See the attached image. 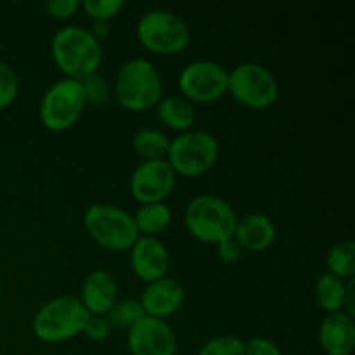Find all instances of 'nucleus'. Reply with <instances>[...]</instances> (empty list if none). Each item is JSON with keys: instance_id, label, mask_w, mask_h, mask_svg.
<instances>
[{"instance_id": "3", "label": "nucleus", "mask_w": 355, "mask_h": 355, "mask_svg": "<svg viewBox=\"0 0 355 355\" xmlns=\"http://www.w3.org/2000/svg\"><path fill=\"white\" fill-rule=\"evenodd\" d=\"M114 97L123 110L144 113L155 110L163 97L162 75L151 61L130 59L118 71L114 80Z\"/></svg>"}, {"instance_id": "18", "label": "nucleus", "mask_w": 355, "mask_h": 355, "mask_svg": "<svg viewBox=\"0 0 355 355\" xmlns=\"http://www.w3.org/2000/svg\"><path fill=\"white\" fill-rule=\"evenodd\" d=\"M155 111L159 123L165 125L170 130L179 132V134L193 130L194 123H196L194 104H191L189 101L180 96L162 97V101L156 104Z\"/></svg>"}, {"instance_id": "8", "label": "nucleus", "mask_w": 355, "mask_h": 355, "mask_svg": "<svg viewBox=\"0 0 355 355\" xmlns=\"http://www.w3.org/2000/svg\"><path fill=\"white\" fill-rule=\"evenodd\" d=\"M218 159V142L210 132L187 130L170 141L166 163L175 175L196 179L210 172Z\"/></svg>"}, {"instance_id": "2", "label": "nucleus", "mask_w": 355, "mask_h": 355, "mask_svg": "<svg viewBox=\"0 0 355 355\" xmlns=\"http://www.w3.org/2000/svg\"><path fill=\"white\" fill-rule=\"evenodd\" d=\"M184 224L196 241L217 246L234 236L238 215L224 198L217 194H200L187 203Z\"/></svg>"}, {"instance_id": "9", "label": "nucleus", "mask_w": 355, "mask_h": 355, "mask_svg": "<svg viewBox=\"0 0 355 355\" xmlns=\"http://www.w3.org/2000/svg\"><path fill=\"white\" fill-rule=\"evenodd\" d=\"M227 94L248 110L262 111L279 97V82L259 62H241L229 71Z\"/></svg>"}, {"instance_id": "7", "label": "nucleus", "mask_w": 355, "mask_h": 355, "mask_svg": "<svg viewBox=\"0 0 355 355\" xmlns=\"http://www.w3.org/2000/svg\"><path fill=\"white\" fill-rule=\"evenodd\" d=\"M87 104L83 83L80 80L61 78L42 96L38 118L49 132H64L78 123Z\"/></svg>"}, {"instance_id": "27", "label": "nucleus", "mask_w": 355, "mask_h": 355, "mask_svg": "<svg viewBox=\"0 0 355 355\" xmlns=\"http://www.w3.org/2000/svg\"><path fill=\"white\" fill-rule=\"evenodd\" d=\"M82 9V2L78 0H54V2L45 3V10L51 17L58 21H66L75 16Z\"/></svg>"}, {"instance_id": "16", "label": "nucleus", "mask_w": 355, "mask_h": 355, "mask_svg": "<svg viewBox=\"0 0 355 355\" xmlns=\"http://www.w3.org/2000/svg\"><path fill=\"white\" fill-rule=\"evenodd\" d=\"M319 343L326 355H350L355 347L354 315L345 311L326 314L319 326Z\"/></svg>"}, {"instance_id": "28", "label": "nucleus", "mask_w": 355, "mask_h": 355, "mask_svg": "<svg viewBox=\"0 0 355 355\" xmlns=\"http://www.w3.org/2000/svg\"><path fill=\"white\" fill-rule=\"evenodd\" d=\"M83 89L87 94V103L89 104H103L107 99V82H104V78H101L99 75H92L89 78L82 80Z\"/></svg>"}, {"instance_id": "26", "label": "nucleus", "mask_w": 355, "mask_h": 355, "mask_svg": "<svg viewBox=\"0 0 355 355\" xmlns=\"http://www.w3.org/2000/svg\"><path fill=\"white\" fill-rule=\"evenodd\" d=\"M19 94V78L7 62L0 61V110L9 107Z\"/></svg>"}, {"instance_id": "19", "label": "nucleus", "mask_w": 355, "mask_h": 355, "mask_svg": "<svg viewBox=\"0 0 355 355\" xmlns=\"http://www.w3.org/2000/svg\"><path fill=\"white\" fill-rule=\"evenodd\" d=\"M354 286V279L343 281L340 277L324 272L318 277L314 284V297L319 307L326 314L345 311L347 293Z\"/></svg>"}, {"instance_id": "20", "label": "nucleus", "mask_w": 355, "mask_h": 355, "mask_svg": "<svg viewBox=\"0 0 355 355\" xmlns=\"http://www.w3.org/2000/svg\"><path fill=\"white\" fill-rule=\"evenodd\" d=\"M132 217L139 236H149V238H156L172 224V210L166 203L141 205Z\"/></svg>"}, {"instance_id": "6", "label": "nucleus", "mask_w": 355, "mask_h": 355, "mask_svg": "<svg viewBox=\"0 0 355 355\" xmlns=\"http://www.w3.org/2000/svg\"><path fill=\"white\" fill-rule=\"evenodd\" d=\"M135 35L142 47L158 55H175L191 44V28L172 10L151 9L141 16Z\"/></svg>"}, {"instance_id": "11", "label": "nucleus", "mask_w": 355, "mask_h": 355, "mask_svg": "<svg viewBox=\"0 0 355 355\" xmlns=\"http://www.w3.org/2000/svg\"><path fill=\"white\" fill-rule=\"evenodd\" d=\"M177 175L166 159H151L139 163L130 175L128 189L139 205L165 203L175 189Z\"/></svg>"}, {"instance_id": "10", "label": "nucleus", "mask_w": 355, "mask_h": 355, "mask_svg": "<svg viewBox=\"0 0 355 355\" xmlns=\"http://www.w3.org/2000/svg\"><path fill=\"white\" fill-rule=\"evenodd\" d=\"M229 69L210 59H198L179 73L180 97L191 104H211L227 94Z\"/></svg>"}, {"instance_id": "4", "label": "nucleus", "mask_w": 355, "mask_h": 355, "mask_svg": "<svg viewBox=\"0 0 355 355\" xmlns=\"http://www.w3.org/2000/svg\"><path fill=\"white\" fill-rule=\"evenodd\" d=\"M89 312L73 295H62L45 302L31 321L35 338L44 343H62L82 335Z\"/></svg>"}, {"instance_id": "5", "label": "nucleus", "mask_w": 355, "mask_h": 355, "mask_svg": "<svg viewBox=\"0 0 355 355\" xmlns=\"http://www.w3.org/2000/svg\"><path fill=\"white\" fill-rule=\"evenodd\" d=\"M83 229L96 245L110 252H130L139 239L134 217L111 203H94L83 211Z\"/></svg>"}, {"instance_id": "21", "label": "nucleus", "mask_w": 355, "mask_h": 355, "mask_svg": "<svg viewBox=\"0 0 355 355\" xmlns=\"http://www.w3.org/2000/svg\"><path fill=\"white\" fill-rule=\"evenodd\" d=\"M172 139L163 130L155 127L141 128L134 134L132 139V148L141 156L142 162H151V159H166Z\"/></svg>"}, {"instance_id": "24", "label": "nucleus", "mask_w": 355, "mask_h": 355, "mask_svg": "<svg viewBox=\"0 0 355 355\" xmlns=\"http://www.w3.org/2000/svg\"><path fill=\"white\" fill-rule=\"evenodd\" d=\"M198 355H245V342L238 336L218 335L208 340Z\"/></svg>"}, {"instance_id": "14", "label": "nucleus", "mask_w": 355, "mask_h": 355, "mask_svg": "<svg viewBox=\"0 0 355 355\" xmlns=\"http://www.w3.org/2000/svg\"><path fill=\"white\" fill-rule=\"evenodd\" d=\"M186 300V290L182 284L173 277H162L155 283L146 284L139 304H141L144 315L163 319L177 314Z\"/></svg>"}, {"instance_id": "15", "label": "nucleus", "mask_w": 355, "mask_h": 355, "mask_svg": "<svg viewBox=\"0 0 355 355\" xmlns=\"http://www.w3.org/2000/svg\"><path fill=\"white\" fill-rule=\"evenodd\" d=\"M80 302L89 315L106 318L118 302V283L110 272L96 269L85 276L80 291Z\"/></svg>"}, {"instance_id": "33", "label": "nucleus", "mask_w": 355, "mask_h": 355, "mask_svg": "<svg viewBox=\"0 0 355 355\" xmlns=\"http://www.w3.org/2000/svg\"><path fill=\"white\" fill-rule=\"evenodd\" d=\"M0 297H2V284H0Z\"/></svg>"}, {"instance_id": "34", "label": "nucleus", "mask_w": 355, "mask_h": 355, "mask_svg": "<svg viewBox=\"0 0 355 355\" xmlns=\"http://www.w3.org/2000/svg\"><path fill=\"white\" fill-rule=\"evenodd\" d=\"M175 355H184V354H175Z\"/></svg>"}, {"instance_id": "23", "label": "nucleus", "mask_w": 355, "mask_h": 355, "mask_svg": "<svg viewBox=\"0 0 355 355\" xmlns=\"http://www.w3.org/2000/svg\"><path fill=\"white\" fill-rule=\"evenodd\" d=\"M142 315H144V312H142L139 300L127 298V300H118L116 304H114V307L107 312L106 319L111 324V328H113V326L130 328V326L135 324Z\"/></svg>"}, {"instance_id": "17", "label": "nucleus", "mask_w": 355, "mask_h": 355, "mask_svg": "<svg viewBox=\"0 0 355 355\" xmlns=\"http://www.w3.org/2000/svg\"><path fill=\"white\" fill-rule=\"evenodd\" d=\"M277 229L272 218L263 214H250L238 218L234 236L243 252L260 253L266 252L276 241Z\"/></svg>"}, {"instance_id": "25", "label": "nucleus", "mask_w": 355, "mask_h": 355, "mask_svg": "<svg viewBox=\"0 0 355 355\" xmlns=\"http://www.w3.org/2000/svg\"><path fill=\"white\" fill-rule=\"evenodd\" d=\"M123 0H85L82 2V9L87 16L94 21H104L110 23L123 10Z\"/></svg>"}, {"instance_id": "12", "label": "nucleus", "mask_w": 355, "mask_h": 355, "mask_svg": "<svg viewBox=\"0 0 355 355\" xmlns=\"http://www.w3.org/2000/svg\"><path fill=\"white\" fill-rule=\"evenodd\" d=\"M127 347L132 355H175L177 336L166 321L142 315L128 328Z\"/></svg>"}, {"instance_id": "22", "label": "nucleus", "mask_w": 355, "mask_h": 355, "mask_svg": "<svg viewBox=\"0 0 355 355\" xmlns=\"http://www.w3.org/2000/svg\"><path fill=\"white\" fill-rule=\"evenodd\" d=\"M326 272L343 281L354 279L355 274V243L340 241L326 255Z\"/></svg>"}, {"instance_id": "29", "label": "nucleus", "mask_w": 355, "mask_h": 355, "mask_svg": "<svg viewBox=\"0 0 355 355\" xmlns=\"http://www.w3.org/2000/svg\"><path fill=\"white\" fill-rule=\"evenodd\" d=\"M82 335H85L87 338L92 340V342H104V340L110 338L111 324L107 322L106 318H96V315H90L85 328H83Z\"/></svg>"}, {"instance_id": "13", "label": "nucleus", "mask_w": 355, "mask_h": 355, "mask_svg": "<svg viewBox=\"0 0 355 355\" xmlns=\"http://www.w3.org/2000/svg\"><path fill=\"white\" fill-rule=\"evenodd\" d=\"M132 272L142 283L149 284L166 277L170 269V255L165 243L158 238L139 236L130 248Z\"/></svg>"}, {"instance_id": "30", "label": "nucleus", "mask_w": 355, "mask_h": 355, "mask_svg": "<svg viewBox=\"0 0 355 355\" xmlns=\"http://www.w3.org/2000/svg\"><path fill=\"white\" fill-rule=\"evenodd\" d=\"M245 355H283L276 342L263 336H253L245 342Z\"/></svg>"}, {"instance_id": "31", "label": "nucleus", "mask_w": 355, "mask_h": 355, "mask_svg": "<svg viewBox=\"0 0 355 355\" xmlns=\"http://www.w3.org/2000/svg\"><path fill=\"white\" fill-rule=\"evenodd\" d=\"M217 255L222 262L236 263V262H239V259L243 257V250H241V246L238 245V241H236L234 238H231V239H225V241L218 243Z\"/></svg>"}, {"instance_id": "1", "label": "nucleus", "mask_w": 355, "mask_h": 355, "mask_svg": "<svg viewBox=\"0 0 355 355\" xmlns=\"http://www.w3.org/2000/svg\"><path fill=\"white\" fill-rule=\"evenodd\" d=\"M51 55L64 78L85 80L96 75L104 59L101 42L94 38L89 28L68 24L54 33L51 40Z\"/></svg>"}, {"instance_id": "32", "label": "nucleus", "mask_w": 355, "mask_h": 355, "mask_svg": "<svg viewBox=\"0 0 355 355\" xmlns=\"http://www.w3.org/2000/svg\"><path fill=\"white\" fill-rule=\"evenodd\" d=\"M89 31L94 35V38H96L97 42L103 44V42L110 37L111 28H110V23H104V21H94V24L90 26Z\"/></svg>"}]
</instances>
